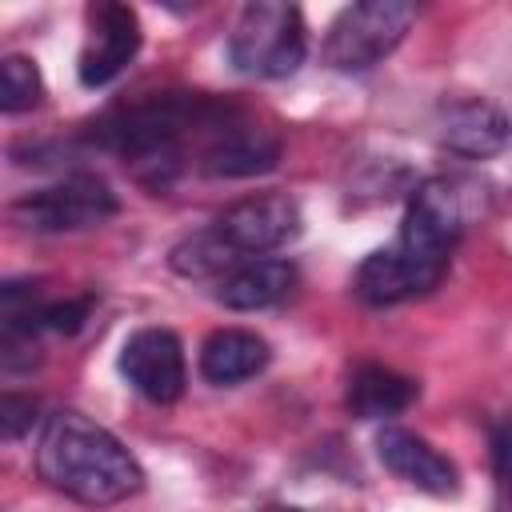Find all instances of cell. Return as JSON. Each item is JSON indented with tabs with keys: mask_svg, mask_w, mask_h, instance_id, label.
Here are the masks:
<instances>
[{
	"mask_svg": "<svg viewBox=\"0 0 512 512\" xmlns=\"http://www.w3.org/2000/svg\"><path fill=\"white\" fill-rule=\"evenodd\" d=\"M376 456L384 460L388 472H396L400 480H408L412 488L428 492V496H456L460 488V472L456 464L436 452L424 436L408 432V428H380L376 436Z\"/></svg>",
	"mask_w": 512,
	"mask_h": 512,
	"instance_id": "7c38bea8",
	"label": "cell"
},
{
	"mask_svg": "<svg viewBox=\"0 0 512 512\" xmlns=\"http://www.w3.org/2000/svg\"><path fill=\"white\" fill-rule=\"evenodd\" d=\"M116 208L120 200L100 176L76 172V176H64L60 184L24 192L20 200H12L8 216L28 232H80L112 220Z\"/></svg>",
	"mask_w": 512,
	"mask_h": 512,
	"instance_id": "8992f818",
	"label": "cell"
},
{
	"mask_svg": "<svg viewBox=\"0 0 512 512\" xmlns=\"http://www.w3.org/2000/svg\"><path fill=\"white\" fill-rule=\"evenodd\" d=\"M264 512H304V508H288V504H272V508H264Z\"/></svg>",
	"mask_w": 512,
	"mask_h": 512,
	"instance_id": "7402d4cb",
	"label": "cell"
},
{
	"mask_svg": "<svg viewBox=\"0 0 512 512\" xmlns=\"http://www.w3.org/2000/svg\"><path fill=\"white\" fill-rule=\"evenodd\" d=\"M292 288H296V268L288 260L260 256V260H248L236 272H228L216 288V300L232 312H256V308L280 304Z\"/></svg>",
	"mask_w": 512,
	"mask_h": 512,
	"instance_id": "9a60e30c",
	"label": "cell"
},
{
	"mask_svg": "<svg viewBox=\"0 0 512 512\" xmlns=\"http://www.w3.org/2000/svg\"><path fill=\"white\" fill-rule=\"evenodd\" d=\"M240 112L204 92H156L148 100L112 108L92 124V140L124 156L148 188H168L180 172V140L188 132H220Z\"/></svg>",
	"mask_w": 512,
	"mask_h": 512,
	"instance_id": "6da1fadb",
	"label": "cell"
},
{
	"mask_svg": "<svg viewBox=\"0 0 512 512\" xmlns=\"http://www.w3.org/2000/svg\"><path fill=\"white\" fill-rule=\"evenodd\" d=\"M484 212V184L472 176H432L424 180L404 208L400 220V244L428 252V256H448L452 244L480 220Z\"/></svg>",
	"mask_w": 512,
	"mask_h": 512,
	"instance_id": "277c9868",
	"label": "cell"
},
{
	"mask_svg": "<svg viewBox=\"0 0 512 512\" xmlns=\"http://www.w3.org/2000/svg\"><path fill=\"white\" fill-rule=\"evenodd\" d=\"M304 52H308V36L296 4L252 0L240 8L228 36V60L244 76H264V80L292 76L304 64Z\"/></svg>",
	"mask_w": 512,
	"mask_h": 512,
	"instance_id": "3957f363",
	"label": "cell"
},
{
	"mask_svg": "<svg viewBox=\"0 0 512 512\" xmlns=\"http://www.w3.org/2000/svg\"><path fill=\"white\" fill-rule=\"evenodd\" d=\"M140 52V20L128 4H96L88 12V40L80 48V84L84 88H104L116 80L132 56Z\"/></svg>",
	"mask_w": 512,
	"mask_h": 512,
	"instance_id": "30bf717a",
	"label": "cell"
},
{
	"mask_svg": "<svg viewBox=\"0 0 512 512\" xmlns=\"http://www.w3.org/2000/svg\"><path fill=\"white\" fill-rule=\"evenodd\" d=\"M444 272H448V256H428V252H416V248L396 240V244L376 248V252H368L360 260L352 292L364 304L388 308V304H400V300L432 292L444 280Z\"/></svg>",
	"mask_w": 512,
	"mask_h": 512,
	"instance_id": "52a82bcc",
	"label": "cell"
},
{
	"mask_svg": "<svg viewBox=\"0 0 512 512\" xmlns=\"http://www.w3.org/2000/svg\"><path fill=\"white\" fill-rule=\"evenodd\" d=\"M168 264H172V272H180V276H188V280H208V276H220V280H224V276L236 272L244 260H240V256L220 240V232L208 224V228L184 236L180 244H172Z\"/></svg>",
	"mask_w": 512,
	"mask_h": 512,
	"instance_id": "e0dca14e",
	"label": "cell"
},
{
	"mask_svg": "<svg viewBox=\"0 0 512 512\" xmlns=\"http://www.w3.org/2000/svg\"><path fill=\"white\" fill-rule=\"evenodd\" d=\"M268 360H272L268 340L248 328H216L200 344V376L220 388L252 380L256 372H264Z\"/></svg>",
	"mask_w": 512,
	"mask_h": 512,
	"instance_id": "5bb4252c",
	"label": "cell"
},
{
	"mask_svg": "<svg viewBox=\"0 0 512 512\" xmlns=\"http://www.w3.org/2000/svg\"><path fill=\"white\" fill-rule=\"evenodd\" d=\"M120 372L124 380L152 404H172L184 396L188 364L176 332L168 328H140L120 348Z\"/></svg>",
	"mask_w": 512,
	"mask_h": 512,
	"instance_id": "9c48e42d",
	"label": "cell"
},
{
	"mask_svg": "<svg viewBox=\"0 0 512 512\" xmlns=\"http://www.w3.org/2000/svg\"><path fill=\"white\" fill-rule=\"evenodd\" d=\"M420 396V384L384 368V364H360L348 380V412L356 420H388L400 416Z\"/></svg>",
	"mask_w": 512,
	"mask_h": 512,
	"instance_id": "2e32d148",
	"label": "cell"
},
{
	"mask_svg": "<svg viewBox=\"0 0 512 512\" xmlns=\"http://www.w3.org/2000/svg\"><path fill=\"white\" fill-rule=\"evenodd\" d=\"M508 132V116L480 96H460L440 108V144L460 156H492L508 144Z\"/></svg>",
	"mask_w": 512,
	"mask_h": 512,
	"instance_id": "4fadbf2b",
	"label": "cell"
},
{
	"mask_svg": "<svg viewBox=\"0 0 512 512\" xmlns=\"http://www.w3.org/2000/svg\"><path fill=\"white\" fill-rule=\"evenodd\" d=\"M36 420V400L32 396H16V392H4V404H0V428L8 440H20Z\"/></svg>",
	"mask_w": 512,
	"mask_h": 512,
	"instance_id": "ffe728a7",
	"label": "cell"
},
{
	"mask_svg": "<svg viewBox=\"0 0 512 512\" xmlns=\"http://www.w3.org/2000/svg\"><path fill=\"white\" fill-rule=\"evenodd\" d=\"M88 316V300H48L40 304L32 328H52V332H76Z\"/></svg>",
	"mask_w": 512,
	"mask_h": 512,
	"instance_id": "d6986e66",
	"label": "cell"
},
{
	"mask_svg": "<svg viewBox=\"0 0 512 512\" xmlns=\"http://www.w3.org/2000/svg\"><path fill=\"white\" fill-rule=\"evenodd\" d=\"M276 164H280V136L240 116L228 120L220 132H212L200 152V172L220 180L260 176V172H272Z\"/></svg>",
	"mask_w": 512,
	"mask_h": 512,
	"instance_id": "8fae6325",
	"label": "cell"
},
{
	"mask_svg": "<svg viewBox=\"0 0 512 512\" xmlns=\"http://www.w3.org/2000/svg\"><path fill=\"white\" fill-rule=\"evenodd\" d=\"M36 472L48 488L64 492L76 504L108 508L144 488V468L136 456L92 416L52 412L36 444Z\"/></svg>",
	"mask_w": 512,
	"mask_h": 512,
	"instance_id": "7a4b0ae2",
	"label": "cell"
},
{
	"mask_svg": "<svg viewBox=\"0 0 512 512\" xmlns=\"http://www.w3.org/2000/svg\"><path fill=\"white\" fill-rule=\"evenodd\" d=\"M496 456H500V472H504V480H508V488H512V432L500 440Z\"/></svg>",
	"mask_w": 512,
	"mask_h": 512,
	"instance_id": "44dd1931",
	"label": "cell"
},
{
	"mask_svg": "<svg viewBox=\"0 0 512 512\" xmlns=\"http://www.w3.org/2000/svg\"><path fill=\"white\" fill-rule=\"evenodd\" d=\"M416 8L408 0H360L348 4L324 36V64L336 72H368L408 36Z\"/></svg>",
	"mask_w": 512,
	"mask_h": 512,
	"instance_id": "5b68a950",
	"label": "cell"
},
{
	"mask_svg": "<svg viewBox=\"0 0 512 512\" xmlns=\"http://www.w3.org/2000/svg\"><path fill=\"white\" fill-rule=\"evenodd\" d=\"M212 228L248 264L256 256L288 244L300 232V208H296L292 196L264 192V196H248V200H236L232 208H224L212 220Z\"/></svg>",
	"mask_w": 512,
	"mask_h": 512,
	"instance_id": "ba28073f",
	"label": "cell"
},
{
	"mask_svg": "<svg viewBox=\"0 0 512 512\" xmlns=\"http://www.w3.org/2000/svg\"><path fill=\"white\" fill-rule=\"evenodd\" d=\"M40 96H44L40 68L28 56H4L0 60V112L8 116L28 112L40 104Z\"/></svg>",
	"mask_w": 512,
	"mask_h": 512,
	"instance_id": "ac0fdd59",
	"label": "cell"
}]
</instances>
